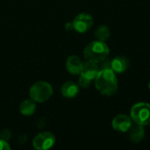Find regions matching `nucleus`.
<instances>
[{"mask_svg": "<svg viewBox=\"0 0 150 150\" xmlns=\"http://www.w3.org/2000/svg\"><path fill=\"white\" fill-rule=\"evenodd\" d=\"M96 89L104 96H112L118 91V80L115 72L110 69H99L95 78Z\"/></svg>", "mask_w": 150, "mask_h": 150, "instance_id": "nucleus-1", "label": "nucleus"}, {"mask_svg": "<svg viewBox=\"0 0 150 150\" xmlns=\"http://www.w3.org/2000/svg\"><path fill=\"white\" fill-rule=\"evenodd\" d=\"M110 48L105 41L94 40L90 42L83 50V56L86 61L99 63L108 57Z\"/></svg>", "mask_w": 150, "mask_h": 150, "instance_id": "nucleus-2", "label": "nucleus"}, {"mask_svg": "<svg viewBox=\"0 0 150 150\" xmlns=\"http://www.w3.org/2000/svg\"><path fill=\"white\" fill-rule=\"evenodd\" d=\"M29 95L31 99L35 101V103H43L48 100L53 95V87L47 82L39 81L32 85Z\"/></svg>", "mask_w": 150, "mask_h": 150, "instance_id": "nucleus-3", "label": "nucleus"}, {"mask_svg": "<svg viewBox=\"0 0 150 150\" xmlns=\"http://www.w3.org/2000/svg\"><path fill=\"white\" fill-rule=\"evenodd\" d=\"M132 120L143 127L150 125V104L140 102L132 106L130 111Z\"/></svg>", "mask_w": 150, "mask_h": 150, "instance_id": "nucleus-4", "label": "nucleus"}, {"mask_svg": "<svg viewBox=\"0 0 150 150\" xmlns=\"http://www.w3.org/2000/svg\"><path fill=\"white\" fill-rule=\"evenodd\" d=\"M55 143V137L50 132H42L37 134L33 140V146L37 150L51 149Z\"/></svg>", "mask_w": 150, "mask_h": 150, "instance_id": "nucleus-5", "label": "nucleus"}, {"mask_svg": "<svg viewBox=\"0 0 150 150\" xmlns=\"http://www.w3.org/2000/svg\"><path fill=\"white\" fill-rule=\"evenodd\" d=\"M74 30L77 33H83L89 31L93 25V18L88 13H80L73 20Z\"/></svg>", "mask_w": 150, "mask_h": 150, "instance_id": "nucleus-6", "label": "nucleus"}, {"mask_svg": "<svg viewBox=\"0 0 150 150\" xmlns=\"http://www.w3.org/2000/svg\"><path fill=\"white\" fill-rule=\"evenodd\" d=\"M133 124V120L130 116L126 114L117 115L112 122V128L120 133H127Z\"/></svg>", "mask_w": 150, "mask_h": 150, "instance_id": "nucleus-7", "label": "nucleus"}, {"mask_svg": "<svg viewBox=\"0 0 150 150\" xmlns=\"http://www.w3.org/2000/svg\"><path fill=\"white\" fill-rule=\"evenodd\" d=\"M127 133L128 134L130 141L133 142L134 143L141 142L145 136L144 127L140 124H137L134 121H133L132 126L130 127V128L128 129V131Z\"/></svg>", "mask_w": 150, "mask_h": 150, "instance_id": "nucleus-8", "label": "nucleus"}, {"mask_svg": "<svg viewBox=\"0 0 150 150\" xmlns=\"http://www.w3.org/2000/svg\"><path fill=\"white\" fill-rule=\"evenodd\" d=\"M130 67V62L124 55H118L112 59V69L115 73H124Z\"/></svg>", "mask_w": 150, "mask_h": 150, "instance_id": "nucleus-9", "label": "nucleus"}, {"mask_svg": "<svg viewBox=\"0 0 150 150\" xmlns=\"http://www.w3.org/2000/svg\"><path fill=\"white\" fill-rule=\"evenodd\" d=\"M83 67V62L76 55H71L67 59L66 69L72 75H80Z\"/></svg>", "mask_w": 150, "mask_h": 150, "instance_id": "nucleus-10", "label": "nucleus"}, {"mask_svg": "<svg viewBox=\"0 0 150 150\" xmlns=\"http://www.w3.org/2000/svg\"><path fill=\"white\" fill-rule=\"evenodd\" d=\"M99 71L98 63L86 61V62H83V67L81 71V76L86 77L87 79L92 81L96 78L98 73Z\"/></svg>", "mask_w": 150, "mask_h": 150, "instance_id": "nucleus-11", "label": "nucleus"}, {"mask_svg": "<svg viewBox=\"0 0 150 150\" xmlns=\"http://www.w3.org/2000/svg\"><path fill=\"white\" fill-rule=\"evenodd\" d=\"M62 94L67 98H75L79 92V85L73 82H66L61 89Z\"/></svg>", "mask_w": 150, "mask_h": 150, "instance_id": "nucleus-12", "label": "nucleus"}, {"mask_svg": "<svg viewBox=\"0 0 150 150\" xmlns=\"http://www.w3.org/2000/svg\"><path fill=\"white\" fill-rule=\"evenodd\" d=\"M35 110H36V104L35 101H33V99L24 100L19 106V112L25 116L33 115Z\"/></svg>", "mask_w": 150, "mask_h": 150, "instance_id": "nucleus-13", "label": "nucleus"}, {"mask_svg": "<svg viewBox=\"0 0 150 150\" xmlns=\"http://www.w3.org/2000/svg\"><path fill=\"white\" fill-rule=\"evenodd\" d=\"M111 36V31L108 26L106 25H100L98 28L95 31V37L98 40L101 41H106Z\"/></svg>", "mask_w": 150, "mask_h": 150, "instance_id": "nucleus-14", "label": "nucleus"}, {"mask_svg": "<svg viewBox=\"0 0 150 150\" xmlns=\"http://www.w3.org/2000/svg\"><path fill=\"white\" fill-rule=\"evenodd\" d=\"M91 83V80H89V79H87L86 77H84V76H83L80 75L79 81H78V85H79V86H81V87H83V88H88V87L90 86Z\"/></svg>", "mask_w": 150, "mask_h": 150, "instance_id": "nucleus-15", "label": "nucleus"}, {"mask_svg": "<svg viewBox=\"0 0 150 150\" xmlns=\"http://www.w3.org/2000/svg\"><path fill=\"white\" fill-rule=\"evenodd\" d=\"M0 137H1V139L7 141L11 138V132L7 129H4L0 133Z\"/></svg>", "mask_w": 150, "mask_h": 150, "instance_id": "nucleus-16", "label": "nucleus"}, {"mask_svg": "<svg viewBox=\"0 0 150 150\" xmlns=\"http://www.w3.org/2000/svg\"><path fill=\"white\" fill-rule=\"evenodd\" d=\"M11 146L7 142V141H4L3 139H0V150H10Z\"/></svg>", "mask_w": 150, "mask_h": 150, "instance_id": "nucleus-17", "label": "nucleus"}, {"mask_svg": "<svg viewBox=\"0 0 150 150\" xmlns=\"http://www.w3.org/2000/svg\"><path fill=\"white\" fill-rule=\"evenodd\" d=\"M65 28H66V30L67 31H71L72 29H74V26H73V23H67L66 25H65Z\"/></svg>", "mask_w": 150, "mask_h": 150, "instance_id": "nucleus-18", "label": "nucleus"}, {"mask_svg": "<svg viewBox=\"0 0 150 150\" xmlns=\"http://www.w3.org/2000/svg\"><path fill=\"white\" fill-rule=\"evenodd\" d=\"M149 89L150 90V82H149Z\"/></svg>", "mask_w": 150, "mask_h": 150, "instance_id": "nucleus-19", "label": "nucleus"}]
</instances>
